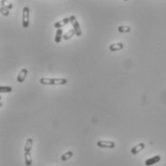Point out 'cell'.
<instances>
[{
    "mask_svg": "<svg viewBox=\"0 0 166 166\" xmlns=\"http://www.w3.org/2000/svg\"><path fill=\"white\" fill-rule=\"evenodd\" d=\"M39 82L42 85H65L67 84L66 78H49V77H42L40 78Z\"/></svg>",
    "mask_w": 166,
    "mask_h": 166,
    "instance_id": "cell-1",
    "label": "cell"
},
{
    "mask_svg": "<svg viewBox=\"0 0 166 166\" xmlns=\"http://www.w3.org/2000/svg\"><path fill=\"white\" fill-rule=\"evenodd\" d=\"M30 23V9L29 7H24L22 11V26L27 29Z\"/></svg>",
    "mask_w": 166,
    "mask_h": 166,
    "instance_id": "cell-2",
    "label": "cell"
},
{
    "mask_svg": "<svg viewBox=\"0 0 166 166\" xmlns=\"http://www.w3.org/2000/svg\"><path fill=\"white\" fill-rule=\"evenodd\" d=\"M69 18H70V23H72L73 29H74V31H76V35L80 36L82 34V31H81V28L79 25V22L77 20V17L74 16V15H71Z\"/></svg>",
    "mask_w": 166,
    "mask_h": 166,
    "instance_id": "cell-3",
    "label": "cell"
},
{
    "mask_svg": "<svg viewBox=\"0 0 166 166\" xmlns=\"http://www.w3.org/2000/svg\"><path fill=\"white\" fill-rule=\"evenodd\" d=\"M97 145L100 148H108V149H113L116 146V143L114 141L110 140H98L97 142Z\"/></svg>",
    "mask_w": 166,
    "mask_h": 166,
    "instance_id": "cell-4",
    "label": "cell"
},
{
    "mask_svg": "<svg viewBox=\"0 0 166 166\" xmlns=\"http://www.w3.org/2000/svg\"><path fill=\"white\" fill-rule=\"evenodd\" d=\"M144 147H145V144L143 143V142H140V143L137 144L136 146H134V147L131 149V154L132 155H137V154L141 152L142 150L144 149Z\"/></svg>",
    "mask_w": 166,
    "mask_h": 166,
    "instance_id": "cell-5",
    "label": "cell"
},
{
    "mask_svg": "<svg viewBox=\"0 0 166 166\" xmlns=\"http://www.w3.org/2000/svg\"><path fill=\"white\" fill-rule=\"evenodd\" d=\"M27 74H28V70L26 68H23L21 71H20V73L18 74V76H17V82L18 83H22L23 81H24L26 79V77H27Z\"/></svg>",
    "mask_w": 166,
    "mask_h": 166,
    "instance_id": "cell-6",
    "label": "cell"
},
{
    "mask_svg": "<svg viewBox=\"0 0 166 166\" xmlns=\"http://www.w3.org/2000/svg\"><path fill=\"white\" fill-rule=\"evenodd\" d=\"M123 43L121 42H117V43H114V44L110 45L109 47V50L111 51V52H117V51H120L123 49Z\"/></svg>",
    "mask_w": 166,
    "mask_h": 166,
    "instance_id": "cell-7",
    "label": "cell"
},
{
    "mask_svg": "<svg viewBox=\"0 0 166 166\" xmlns=\"http://www.w3.org/2000/svg\"><path fill=\"white\" fill-rule=\"evenodd\" d=\"M68 23H70V18L65 17V18L61 19V20H59V21H57V22H55L54 24V26L55 28H57V29H61V28H62L63 26L67 25V24H68Z\"/></svg>",
    "mask_w": 166,
    "mask_h": 166,
    "instance_id": "cell-8",
    "label": "cell"
},
{
    "mask_svg": "<svg viewBox=\"0 0 166 166\" xmlns=\"http://www.w3.org/2000/svg\"><path fill=\"white\" fill-rule=\"evenodd\" d=\"M160 160V156H155L153 157H150V159L145 160V165L146 166H151L153 164H156L157 162H159Z\"/></svg>",
    "mask_w": 166,
    "mask_h": 166,
    "instance_id": "cell-9",
    "label": "cell"
},
{
    "mask_svg": "<svg viewBox=\"0 0 166 166\" xmlns=\"http://www.w3.org/2000/svg\"><path fill=\"white\" fill-rule=\"evenodd\" d=\"M33 144H34V140L33 138H28L26 140V143H25V147H24V152H31V147H33Z\"/></svg>",
    "mask_w": 166,
    "mask_h": 166,
    "instance_id": "cell-10",
    "label": "cell"
},
{
    "mask_svg": "<svg viewBox=\"0 0 166 166\" xmlns=\"http://www.w3.org/2000/svg\"><path fill=\"white\" fill-rule=\"evenodd\" d=\"M24 159H25V164H26V166H31V162H33L31 152H24Z\"/></svg>",
    "mask_w": 166,
    "mask_h": 166,
    "instance_id": "cell-11",
    "label": "cell"
},
{
    "mask_svg": "<svg viewBox=\"0 0 166 166\" xmlns=\"http://www.w3.org/2000/svg\"><path fill=\"white\" fill-rule=\"evenodd\" d=\"M74 34H76V31H74V29H70L67 33L64 34V35H63V39H64V40H68V39H70L71 37H73Z\"/></svg>",
    "mask_w": 166,
    "mask_h": 166,
    "instance_id": "cell-12",
    "label": "cell"
},
{
    "mask_svg": "<svg viewBox=\"0 0 166 166\" xmlns=\"http://www.w3.org/2000/svg\"><path fill=\"white\" fill-rule=\"evenodd\" d=\"M63 38V31L61 29H57V33H55V36H54V41L57 43H59L61 41V39Z\"/></svg>",
    "mask_w": 166,
    "mask_h": 166,
    "instance_id": "cell-13",
    "label": "cell"
},
{
    "mask_svg": "<svg viewBox=\"0 0 166 166\" xmlns=\"http://www.w3.org/2000/svg\"><path fill=\"white\" fill-rule=\"evenodd\" d=\"M73 155H74V153H73L72 151L66 152V153H64V154H63V155L61 156V160H63V161L68 160H70L71 157H73Z\"/></svg>",
    "mask_w": 166,
    "mask_h": 166,
    "instance_id": "cell-14",
    "label": "cell"
},
{
    "mask_svg": "<svg viewBox=\"0 0 166 166\" xmlns=\"http://www.w3.org/2000/svg\"><path fill=\"white\" fill-rule=\"evenodd\" d=\"M117 31H119V33H129L130 31H131V28H130L129 26H119L117 28Z\"/></svg>",
    "mask_w": 166,
    "mask_h": 166,
    "instance_id": "cell-15",
    "label": "cell"
},
{
    "mask_svg": "<svg viewBox=\"0 0 166 166\" xmlns=\"http://www.w3.org/2000/svg\"><path fill=\"white\" fill-rule=\"evenodd\" d=\"M1 6L7 8L8 10H11V9H13V7H14L13 4L10 3L9 1H7V0H1Z\"/></svg>",
    "mask_w": 166,
    "mask_h": 166,
    "instance_id": "cell-16",
    "label": "cell"
},
{
    "mask_svg": "<svg viewBox=\"0 0 166 166\" xmlns=\"http://www.w3.org/2000/svg\"><path fill=\"white\" fill-rule=\"evenodd\" d=\"M13 91V88L10 86H1L0 87V93H11Z\"/></svg>",
    "mask_w": 166,
    "mask_h": 166,
    "instance_id": "cell-17",
    "label": "cell"
},
{
    "mask_svg": "<svg viewBox=\"0 0 166 166\" xmlns=\"http://www.w3.org/2000/svg\"><path fill=\"white\" fill-rule=\"evenodd\" d=\"M0 13H1V14H3L4 16H8V15L10 14V10H8L7 8L5 7H0Z\"/></svg>",
    "mask_w": 166,
    "mask_h": 166,
    "instance_id": "cell-18",
    "label": "cell"
},
{
    "mask_svg": "<svg viewBox=\"0 0 166 166\" xmlns=\"http://www.w3.org/2000/svg\"><path fill=\"white\" fill-rule=\"evenodd\" d=\"M124 1H128V0H124Z\"/></svg>",
    "mask_w": 166,
    "mask_h": 166,
    "instance_id": "cell-19",
    "label": "cell"
}]
</instances>
